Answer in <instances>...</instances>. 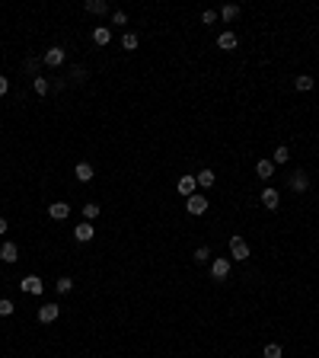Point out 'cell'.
<instances>
[{
    "instance_id": "11",
    "label": "cell",
    "mask_w": 319,
    "mask_h": 358,
    "mask_svg": "<svg viewBox=\"0 0 319 358\" xmlns=\"http://www.w3.org/2000/svg\"><path fill=\"white\" fill-rule=\"evenodd\" d=\"M74 176H77L80 182H93L96 176V170H93V163H86V160H80L77 166H74Z\"/></svg>"
},
{
    "instance_id": "19",
    "label": "cell",
    "mask_w": 319,
    "mask_h": 358,
    "mask_svg": "<svg viewBox=\"0 0 319 358\" xmlns=\"http://www.w3.org/2000/svg\"><path fill=\"white\" fill-rule=\"evenodd\" d=\"M294 87H297L300 93H310V90H313V77H310V74H300V77L294 80Z\"/></svg>"
},
{
    "instance_id": "6",
    "label": "cell",
    "mask_w": 319,
    "mask_h": 358,
    "mask_svg": "<svg viewBox=\"0 0 319 358\" xmlns=\"http://www.w3.org/2000/svg\"><path fill=\"white\" fill-rule=\"evenodd\" d=\"M64 48H58V45H55V48H48V51H45V55H42V64H48V67H61V64H64Z\"/></svg>"
},
{
    "instance_id": "13",
    "label": "cell",
    "mask_w": 319,
    "mask_h": 358,
    "mask_svg": "<svg viewBox=\"0 0 319 358\" xmlns=\"http://www.w3.org/2000/svg\"><path fill=\"white\" fill-rule=\"evenodd\" d=\"M287 186H291L294 192H307V189H310V176H307L303 170H297V173L291 176V182H287Z\"/></svg>"
},
{
    "instance_id": "5",
    "label": "cell",
    "mask_w": 319,
    "mask_h": 358,
    "mask_svg": "<svg viewBox=\"0 0 319 358\" xmlns=\"http://www.w3.org/2000/svg\"><path fill=\"white\" fill-rule=\"evenodd\" d=\"M93 237H96V227L89 224V221H83V224L74 227V240H77V243H89Z\"/></svg>"
},
{
    "instance_id": "9",
    "label": "cell",
    "mask_w": 319,
    "mask_h": 358,
    "mask_svg": "<svg viewBox=\"0 0 319 358\" xmlns=\"http://www.w3.org/2000/svg\"><path fill=\"white\" fill-rule=\"evenodd\" d=\"M58 317H61L58 304H42V307H39V323H55Z\"/></svg>"
},
{
    "instance_id": "30",
    "label": "cell",
    "mask_w": 319,
    "mask_h": 358,
    "mask_svg": "<svg viewBox=\"0 0 319 358\" xmlns=\"http://www.w3.org/2000/svg\"><path fill=\"white\" fill-rule=\"evenodd\" d=\"M112 22H115V26H128V13L125 10H115V13H112Z\"/></svg>"
},
{
    "instance_id": "17",
    "label": "cell",
    "mask_w": 319,
    "mask_h": 358,
    "mask_svg": "<svg viewBox=\"0 0 319 358\" xmlns=\"http://www.w3.org/2000/svg\"><path fill=\"white\" fill-rule=\"evenodd\" d=\"M255 173H259V179H271L275 176V163H271V160H259V163H255Z\"/></svg>"
},
{
    "instance_id": "14",
    "label": "cell",
    "mask_w": 319,
    "mask_h": 358,
    "mask_svg": "<svg viewBox=\"0 0 319 358\" xmlns=\"http://www.w3.org/2000/svg\"><path fill=\"white\" fill-rule=\"evenodd\" d=\"M67 215H71V205H67V202H55V205H48V218H51V221H64Z\"/></svg>"
},
{
    "instance_id": "33",
    "label": "cell",
    "mask_w": 319,
    "mask_h": 358,
    "mask_svg": "<svg viewBox=\"0 0 319 358\" xmlns=\"http://www.w3.org/2000/svg\"><path fill=\"white\" fill-rule=\"evenodd\" d=\"M6 93H10V80L0 77V96H6Z\"/></svg>"
},
{
    "instance_id": "7",
    "label": "cell",
    "mask_w": 319,
    "mask_h": 358,
    "mask_svg": "<svg viewBox=\"0 0 319 358\" xmlns=\"http://www.w3.org/2000/svg\"><path fill=\"white\" fill-rule=\"evenodd\" d=\"M176 189H179V195L192 199V195H195V189H198V179H195V176H188V173H185V176H182V179L176 182Z\"/></svg>"
},
{
    "instance_id": "25",
    "label": "cell",
    "mask_w": 319,
    "mask_h": 358,
    "mask_svg": "<svg viewBox=\"0 0 319 358\" xmlns=\"http://www.w3.org/2000/svg\"><path fill=\"white\" fill-rule=\"evenodd\" d=\"M83 218H86V221H93V218H99V205H96V202H89V205H83Z\"/></svg>"
},
{
    "instance_id": "29",
    "label": "cell",
    "mask_w": 319,
    "mask_h": 358,
    "mask_svg": "<svg viewBox=\"0 0 319 358\" xmlns=\"http://www.w3.org/2000/svg\"><path fill=\"white\" fill-rule=\"evenodd\" d=\"M39 67H42V58H26V71L32 74V77H35V71H39Z\"/></svg>"
},
{
    "instance_id": "4",
    "label": "cell",
    "mask_w": 319,
    "mask_h": 358,
    "mask_svg": "<svg viewBox=\"0 0 319 358\" xmlns=\"http://www.w3.org/2000/svg\"><path fill=\"white\" fill-rule=\"evenodd\" d=\"M185 208H188V215H195V218H198V215H204V211H208V199L195 192L192 199H185Z\"/></svg>"
},
{
    "instance_id": "32",
    "label": "cell",
    "mask_w": 319,
    "mask_h": 358,
    "mask_svg": "<svg viewBox=\"0 0 319 358\" xmlns=\"http://www.w3.org/2000/svg\"><path fill=\"white\" fill-rule=\"evenodd\" d=\"M71 80H74V83L86 80V71H83V67H71Z\"/></svg>"
},
{
    "instance_id": "2",
    "label": "cell",
    "mask_w": 319,
    "mask_h": 358,
    "mask_svg": "<svg viewBox=\"0 0 319 358\" xmlns=\"http://www.w3.org/2000/svg\"><path fill=\"white\" fill-rule=\"evenodd\" d=\"M19 291H22V294H42V291H45V281H42L39 275H26V278L19 281Z\"/></svg>"
},
{
    "instance_id": "10",
    "label": "cell",
    "mask_w": 319,
    "mask_h": 358,
    "mask_svg": "<svg viewBox=\"0 0 319 358\" xmlns=\"http://www.w3.org/2000/svg\"><path fill=\"white\" fill-rule=\"evenodd\" d=\"M217 48L220 51H233L237 48V32H233V29H224V32L217 35Z\"/></svg>"
},
{
    "instance_id": "15",
    "label": "cell",
    "mask_w": 319,
    "mask_h": 358,
    "mask_svg": "<svg viewBox=\"0 0 319 358\" xmlns=\"http://www.w3.org/2000/svg\"><path fill=\"white\" fill-rule=\"evenodd\" d=\"M83 10L93 13V16H102V13H109V3H105V0H86V3H83Z\"/></svg>"
},
{
    "instance_id": "34",
    "label": "cell",
    "mask_w": 319,
    "mask_h": 358,
    "mask_svg": "<svg viewBox=\"0 0 319 358\" xmlns=\"http://www.w3.org/2000/svg\"><path fill=\"white\" fill-rule=\"evenodd\" d=\"M6 234V218H0V237Z\"/></svg>"
},
{
    "instance_id": "16",
    "label": "cell",
    "mask_w": 319,
    "mask_h": 358,
    "mask_svg": "<svg viewBox=\"0 0 319 358\" xmlns=\"http://www.w3.org/2000/svg\"><path fill=\"white\" fill-rule=\"evenodd\" d=\"M93 42H96V45H109V42H112V29H109V26H96V29H93Z\"/></svg>"
},
{
    "instance_id": "1",
    "label": "cell",
    "mask_w": 319,
    "mask_h": 358,
    "mask_svg": "<svg viewBox=\"0 0 319 358\" xmlns=\"http://www.w3.org/2000/svg\"><path fill=\"white\" fill-rule=\"evenodd\" d=\"M230 253H233V259H237V262H246V259L252 256V253H249V243L242 240L239 234H237V237H230Z\"/></svg>"
},
{
    "instance_id": "27",
    "label": "cell",
    "mask_w": 319,
    "mask_h": 358,
    "mask_svg": "<svg viewBox=\"0 0 319 358\" xmlns=\"http://www.w3.org/2000/svg\"><path fill=\"white\" fill-rule=\"evenodd\" d=\"M67 291H74V278H58V294H67Z\"/></svg>"
},
{
    "instance_id": "24",
    "label": "cell",
    "mask_w": 319,
    "mask_h": 358,
    "mask_svg": "<svg viewBox=\"0 0 319 358\" xmlns=\"http://www.w3.org/2000/svg\"><path fill=\"white\" fill-rule=\"evenodd\" d=\"M192 259H195V262H211V249L208 246H198V249H195V253H192Z\"/></svg>"
},
{
    "instance_id": "12",
    "label": "cell",
    "mask_w": 319,
    "mask_h": 358,
    "mask_svg": "<svg viewBox=\"0 0 319 358\" xmlns=\"http://www.w3.org/2000/svg\"><path fill=\"white\" fill-rule=\"evenodd\" d=\"M0 259H3L6 265H13V262L19 259V246H16V243H10V240H6L3 246H0Z\"/></svg>"
},
{
    "instance_id": "18",
    "label": "cell",
    "mask_w": 319,
    "mask_h": 358,
    "mask_svg": "<svg viewBox=\"0 0 319 358\" xmlns=\"http://www.w3.org/2000/svg\"><path fill=\"white\" fill-rule=\"evenodd\" d=\"M237 16H239V6L237 3H227L224 10H220V19H224V22H233Z\"/></svg>"
},
{
    "instance_id": "21",
    "label": "cell",
    "mask_w": 319,
    "mask_h": 358,
    "mask_svg": "<svg viewBox=\"0 0 319 358\" xmlns=\"http://www.w3.org/2000/svg\"><path fill=\"white\" fill-rule=\"evenodd\" d=\"M195 179H198V186H201V189H211V186H214V170H201Z\"/></svg>"
},
{
    "instance_id": "28",
    "label": "cell",
    "mask_w": 319,
    "mask_h": 358,
    "mask_svg": "<svg viewBox=\"0 0 319 358\" xmlns=\"http://www.w3.org/2000/svg\"><path fill=\"white\" fill-rule=\"evenodd\" d=\"M284 352H281V346L278 342H271V346H265V358H281Z\"/></svg>"
},
{
    "instance_id": "23",
    "label": "cell",
    "mask_w": 319,
    "mask_h": 358,
    "mask_svg": "<svg viewBox=\"0 0 319 358\" xmlns=\"http://www.w3.org/2000/svg\"><path fill=\"white\" fill-rule=\"evenodd\" d=\"M121 45H125V51H134V48L141 45V39H138L134 32H125V35H121Z\"/></svg>"
},
{
    "instance_id": "26",
    "label": "cell",
    "mask_w": 319,
    "mask_h": 358,
    "mask_svg": "<svg viewBox=\"0 0 319 358\" xmlns=\"http://www.w3.org/2000/svg\"><path fill=\"white\" fill-rule=\"evenodd\" d=\"M13 310H16V304H13L10 298H0V317H10Z\"/></svg>"
},
{
    "instance_id": "3",
    "label": "cell",
    "mask_w": 319,
    "mask_h": 358,
    "mask_svg": "<svg viewBox=\"0 0 319 358\" xmlns=\"http://www.w3.org/2000/svg\"><path fill=\"white\" fill-rule=\"evenodd\" d=\"M211 275H214L217 281H224L227 275H230V259L220 256V259H211Z\"/></svg>"
},
{
    "instance_id": "31",
    "label": "cell",
    "mask_w": 319,
    "mask_h": 358,
    "mask_svg": "<svg viewBox=\"0 0 319 358\" xmlns=\"http://www.w3.org/2000/svg\"><path fill=\"white\" fill-rule=\"evenodd\" d=\"M201 22H204V26H214V22H217V13H214V10H204V13H201Z\"/></svg>"
},
{
    "instance_id": "22",
    "label": "cell",
    "mask_w": 319,
    "mask_h": 358,
    "mask_svg": "<svg viewBox=\"0 0 319 358\" xmlns=\"http://www.w3.org/2000/svg\"><path fill=\"white\" fill-rule=\"evenodd\" d=\"M32 90H35V93H39V96H48V90H51V83H48V80H45V77H32Z\"/></svg>"
},
{
    "instance_id": "8",
    "label": "cell",
    "mask_w": 319,
    "mask_h": 358,
    "mask_svg": "<svg viewBox=\"0 0 319 358\" xmlns=\"http://www.w3.org/2000/svg\"><path fill=\"white\" fill-rule=\"evenodd\" d=\"M278 205H281V195H278V189H262V208H268V211H278Z\"/></svg>"
},
{
    "instance_id": "20",
    "label": "cell",
    "mask_w": 319,
    "mask_h": 358,
    "mask_svg": "<svg viewBox=\"0 0 319 358\" xmlns=\"http://www.w3.org/2000/svg\"><path fill=\"white\" fill-rule=\"evenodd\" d=\"M287 160H291V150L284 147V144H281V147H275V154H271V163H287Z\"/></svg>"
}]
</instances>
